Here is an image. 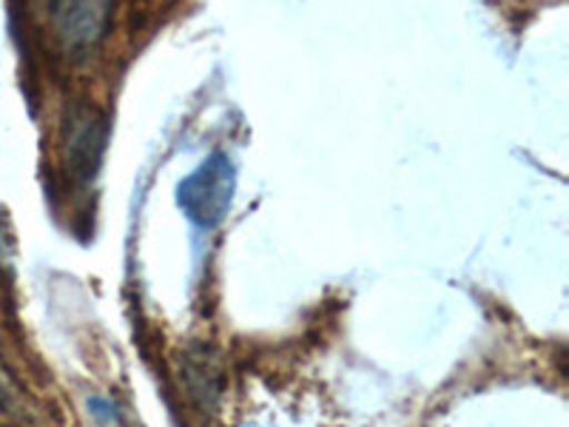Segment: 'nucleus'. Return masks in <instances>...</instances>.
Instances as JSON below:
<instances>
[{"label":"nucleus","instance_id":"1","mask_svg":"<svg viewBox=\"0 0 569 427\" xmlns=\"http://www.w3.org/2000/svg\"><path fill=\"white\" fill-rule=\"evenodd\" d=\"M237 171L228 155L213 151L194 175H188L177 188V202L188 220L200 228H217L231 211Z\"/></svg>","mask_w":569,"mask_h":427},{"label":"nucleus","instance_id":"2","mask_svg":"<svg viewBox=\"0 0 569 427\" xmlns=\"http://www.w3.org/2000/svg\"><path fill=\"white\" fill-rule=\"evenodd\" d=\"M109 117L94 106H78L69 115V137H66V160L71 177L78 182H91L103 166L109 146Z\"/></svg>","mask_w":569,"mask_h":427},{"label":"nucleus","instance_id":"3","mask_svg":"<svg viewBox=\"0 0 569 427\" xmlns=\"http://www.w3.org/2000/svg\"><path fill=\"white\" fill-rule=\"evenodd\" d=\"M114 0H69L60 12V38L66 49L86 54L98 49L111 27Z\"/></svg>","mask_w":569,"mask_h":427},{"label":"nucleus","instance_id":"4","mask_svg":"<svg viewBox=\"0 0 569 427\" xmlns=\"http://www.w3.org/2000/svg\"><path fill=\"white\" fill-rule=\"evenodd\" d=\"M182 376H186L188 390H191V399L200 401L202 408H211L220 396V383H217V370L206 356H186Z\"/></svg>","mask_w":569,"mask_h":427},{"label":"nucleus","instance_id":"5","mask_svg":"<svg viewBox=\"0 0 569 427\" xmlns=\"http://www.w3.org/2000/svg\"><path fill=\"white\" fill-rule=\"evenodd\" d=\"M89 410H91V416H94V419H98V421H103V425H109V421L117 419L114 401L100 399V396H91V399H89Z\"/></svg>","mask_w":569,"mask_h":427},{"label":"nucleus","instance_id":"6","mask_svg":"<svg viewBox=\"0 0 569 427\" xmlns=\"http://www.w3.org/2000/svg\"><path fill=\"white\" fill-rule=\"evenodd\" d=\"M3 396H7V394H3V385H0V401H3Z\"/></svg>","mask_w":569,"mask_h":427}]
</instances>
